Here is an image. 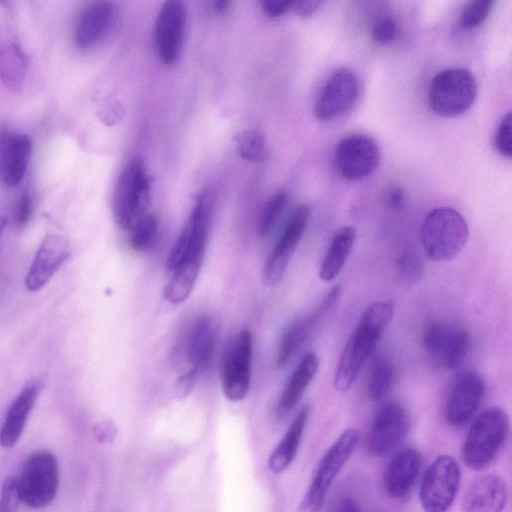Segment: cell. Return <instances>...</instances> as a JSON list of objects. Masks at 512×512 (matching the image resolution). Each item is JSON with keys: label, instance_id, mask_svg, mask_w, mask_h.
<instances>
[{"label": "cell", "instance_id": "484cf974", "mask_svg": "<svg viewBox=\"0 0 512 512\" xmlns=\"http://www.w3.org/2000/svg\"><path fill=\"white\" fill-rule=\"evenodd\" d=\"M319 367L318 355L306 353L290 375L277 403L276 414L283 418L298 404L305 390L312 382Z\"/></svg>", "mask_w": 512, "mask_h": 512}, {"label": "cell", "instance_id": "836d02e7", "mask_svg": "<svg viewBox=\"0 0 512 512\" xmlns=\"http://www.w3.org/2000/svg\"><path fill=\"white\" fill-rule=\"evenodd\" d=\"M288 202L284 192L275 193L266 202L257 223V232L260 237H267L274 229Z\"/></svg>", "mask_w": 512, "mask_h": 512}, {"label": "cell", "instance_id": "f546056e", "mask_svg": "<svg viewBox=\"0 0 512 512\" xmlns=\"http://www.w3.org/2000/svg\"><path fill=\"white\" fill-rule=\"evenodd\" d=\"M27 66L28 58L18 45L10 43L0 48V77L9 89H21Z\"/></svg>", "mask_w": 512, "mask_h": 512}, {"label": "cell", "instance_id": "6da1fadb", "mask_svg": "<svg viewBox=\"0 0 512 512\" xmlns=\"http://www.w3.org/2000/svg\"><path fill=\"white\" fill-rule=\"evenodd\" d=\"M393 316L394 304L388 299L374 301L365 309L339 358L334 375L336 390L346 392L352 387Z\"/></svg>", "mask_w": 512, "mask_h": 512}, {"label": "cell", "instance_id": "30bf717a", "mask_svg": "<svg viewBox=\"0 0 512 512\" xmlns=\"http://www.w3.org/2000/svg\"><path fill=\"white\" fill-rule=\"evenodd\" d=\"M461 470L450 455L437 456L423 476L419 499L424 512H446L457 495Z\"/></svg>", "mask_w": 512, "mask_h": 512}, {"label": "cell", "instance_id": "7c38bea8", "mask_svg": "<svg viewBox=\"0 0 512 512\" xmlns=\"http://www.w3.org/2000/svg\"><path fill=\"white\" fill-rule=\"evenodd\" d=\"M483 378L474 371L458 375L451 384L443 408L446 422L455 428L468 424L477 415L485 398Z\"/></svg>", "mask_w": 512, "mask_h": 512}, {"label": "cell", "instance_id": "ba28073f", "mask_svg": "<svg viewBox=\"0 0 512 512\" xmlns=\"http://www.w3.org/2000/svg\"><path fill=\"white\" fill-rule=\"evenodd\" d=\"M253 338L247 329L230 338L221 355L220 381L225 397L233 402L244 399L251 383Z\"/></svg>", "mask_w": 512, "mask_h": 512}, {"label": "cell", "instance_id": "ffe728a7", "mask_svg": "<svg viewBox=\"0 0 512 512\" xmlns=\"http://www.w3.org/2000/svg\"><path fill=\"white\" fill-rule=\"evenodd\" d=\"M68 240L58 234H49L40 243L25 277L30 291L42 289L70 256Z\"/></svg>", "mask_w": 512, "mask_h": 512}, {"label": "cell", "instance_id": "74e56055", "mask_svg": "<svg viewBox=\"0 0 512 512\" xmlns=\"http://www.w3.org/2000/svg\"><path fill=\"white\" fill-rule=\"evenodd\" d=\"M21 499L16 479L7 477L0 493V512H18Z\"/></svg>", "mask_w": 512, "mask_h": 512}, {"label": "cell", "instance_id": "7bdbcfd3", "mask_svg": "<svg viewBox=\"0 0 512 512\" xmlns=\"http://www.w3.org/2000/svg\"><path fill=\"white\" fill-rule=\"evenodd\" d=\"M94 433L98 441L102 443H110L114 440L117 429L112 421L105 420L94 427Z\"/></svg>", "mask_w": 512, "mask_h": 512}, {"label": "cell", "instance_id": "7dc6e473", "mask_svg": "<svg viewBox=\"0 0 512 512\" xmlns=\"http://www.w3.org/2000/svg\"><path fill=\"white\" fill-rule=\"evenodd\" d=\"M209 4L215 13L223 14V13H226L230 9V7L233 3L231 1H227V0H224V1L218 0V1H212Z\"/></svg>", "mask_w": 512, "mask_h": 512}, {"label": "cell", "instance_id": "5bb4252c", "mask_svg": "<svg viewBox=\"0 0 512 512\" xmlns=\"http://www.w3.org/2000/svg\"><path fill=\"white\" fill-rule=\"evenodd\" d=\"M359 94L358 78L353 70L340 67L332 72L323 85L314 108L321 122L335 120L350 111Z\"/></svg>", "mask_w": 512, "mask_h": 512}, {"label": "cell", "instance_id": "f1b7e54d", "mask_svg": "<svg viewBox=\"0 0 512 512\" xmlns=\"http://www.w3.org/2000/svg\"><path fill=\"white\" fill-rule=\"evenodd\" d=\"M203 261H188L173 272L163 290L164 298L172 304L183 303L192 292Z\"/></svg>", "mask_w": 512, "mask_h": 512}, {"label": "cell", "instance_id": "9c48e42d", "mask_svg": "<svg viewBox=\"0 0 512 512\" xmlns=\"http://www.w3.org/2000/svg\"><path fill=\"white\" fill-rule=\"evenodd\" d=\"M58 481L55 456L48 451L33 453L16 480L21 502L34 509L45 507L55 498Z\"/></svg>", "mask_w": 512, "mask_h": 512}, {"label": "cell", "instance_id": "d4e9b609", "mask_svg": "<svg viewBox=\"0 0 512 512\" xmlns=\"http://www.w3.org/2000/svg\"><path fill=\"white\" fill-rule=\"evenodd\" d=\"M40 390V383L31 381L23 387L12 401L0 429L1 446L12 447L18 441Z\"/></svg>", "mask_w": 512, "mask_h": 512}, {"label": "cell", "instance_id": "ee69618b", "mask_svg": "<svg viewBox=\"0 0 512 512\" xmlns=\"http://www.w3.org/2000/svg\"><path fill=\"white\" fill-rule=\"evenodd\" d=\"M321 3V1L312 0L293 1L291 10L298 15L308 16L314 13Z\"/></svg>", "mask_w": 512, "mask_h": 512}, {"label": "cell", "instance_id": "9a60e30c", "mask_svg": "<svg viewBox=\"0 0 512 512\" xmlns=\"http://www.w3.org/2000/svg\"><path fill=\"white\" fill-rule=\"evenodd\" d=\"M342 288L333 286L310 313L293 320L283 331L277 348L275 365L284 368L308 340L318 323L340 299Z\"/></svg>", "mask_w": 512, "mask_h": 512}, {"label": "cell", "instance_id": "bcb514c9", "mask_svg": "<svg viewBox=\"0 0 512 512\" xmlns=\"http://www.w3.org/2000/svg\"><path fill=\"white\" fill-rule=\"evenodd\" d=\"M388 203L391 207L397 208L401 206L404 200V193L399 188H394L388 195Z\"/></svg>", "mask_w": 512, "mask_h": 512}, {"label": "cell", "instance_id": "e575fe53", "mask_svg": "<svg viewBox=\"0 0 512 512\" xmlns=\"http://www.w3.org/2000/svg\"><path fill=\"white\" fill-rule=\"evenodd\" d=\"M395 266L397 275L405 283H417L423 276L422 259L414 250L402 251L396 258Z\"/></svg>", "mask_w": 512, "mask_h": 512}, {"label": "cell", "instance_id": "4316f807", "mask_svg": "<svg viewBox=\"0 0 512 512\" xmlns=\"http://www.w3.org/2000/svg\"><path fill=\"white\" fill-rule=\"evenodd\" d=\"M309 417V407L304 406L296 415L286 433L272 451L268 467L274 474L285 471L296 458Z\"/></svg>", "mask_w": 512, "mask_h": 512}, {"label": "cell", "instance_id": "3957f363", "mask_svg": "<svg viewBox=\"0 0 512 512\" xmlns=\"http://www.w3.org/2000/svg\"><path fill=\"white\" fill-rule=\"evenodd\" d=\"M468 238L469 227L465 218L451 207L431 210L420 229V240L426 256L437 262L457 257Z\"/></svg>", "mask_w": 512, "mask_h": 512}, {"label": "cell", "instance_id": "44dd1931", "mask_svg": "<svg viewBox=\"0 0 512 512\" xmlns=\"http://www.w3.org/2000/svg\"><path fill=\"white\" fill-rule=\"evenodd\" d=\"M217 337V328L213 320L207 316H199L189 327L178 351L184 358L189 369L199 376L210 365Z\"/></svg>", "mask_w": 512, "mask_h": 512}, {"label": "cell", "instance_id": "277c9868", "mask_svg": "<svg viewBox=\"0 0 512 512\" xmlns=\"http://www.w3.org/2000/svg\"><path fill=\"white\" fill-rule=\"evenodd\" d=\"M359 442L355 428L344 430L321 457L297 512H320L335 478L353 455Z\"/></svg>", "mask_w": 512, "mask_h": 512}, {"label": "cell", "instance_id": "8fae6325", "mask_svg": "<svg viewBox=\"0 0 512 512\" xmlns=\"http://www.w3.org/2000/svg\"><path fill=\"white\" fill-rule=\"evenodd\" d=\"M211 207L206 195H200L173 244L167 260L166 270L173 272L188 261H203L208 240Z\"/></svg>", "mask_w": 512, "mask_h": 512}, {"label": "cell", "instance_id": "1f68e13d", "mask_svg": "<svg viewBox=\"0 0 512 512\" xmlns=\"http://www.w3.org/2000/svg\"><path fill=\"white\" fill-rule=\"evenodd\" d=\"M129 246L135 252H147L155 243L158 222L154 215L146 213L128 230Z\"/></svg>", "mask_w": 512, "mask_h": 512}, {"label": "cell", "instance_id": "60d3db41", "mask_svg": "<svg viewBox=\"0 0 512 512\" xmlns=\"http://www.w3.org/2000/svg\"><path fill=\"white\" fill-rule=\"evenodd\" d=\"M293 1L291 0H262L260 4L264 13L271 18H276L284 15L292 8Z\"/></svg>", "mask_w": 512, "mask_h": 512}, {"label": "cell", "instance_id": "8992f818", "mask_svg": "<svg viewBox=\"0 0 512 512\" xmlns=\"http://www.w3.org/2000/svg\"><path fill=\"white\" fill-rule=\"evenodd\" d=\"M422 344L433 369L452 371L462 365L468 354L470 334L457 323L434 320L424 328Z\"/></svg>", "mask_w": 512, "mask_h": 512}, {"label": "cell", "instance_id": "d590c367", "mask_svg": "<svg viewBox=\"0 0 512 512\" xmlns=\"http://www.w3.org/2000/svg\"><path fill=\"white\" fill-rule=\"evenodd\" d=\"M495 1L475 0L469 1L461 9L459 15L460 25L464 29H474L480 26L490 15Z\"/></svg>", "mask_w": 512, "mask_h": 512}, {"label": "cell", "instance_id": "7a4b0ae2", "mask_svg": "<svg viewBox=\"0 0 512 512\" xmlns=\"http://www.w3.org/2000/svg\"><path fill=\"white\" fill-rule=\"evenodd\" d=\"M509 415L493 406L474 418L462 447L464 464L472 470L488 467L499 454L509 434Z\"/></svg>", "mask_w": 512, "mask_h": 512}, {"label": "cell", "instance_id": "ab89813d", "mask_svg": "<svg viewBox=\"0 0 512 512\" xmlns=\"http://www.w3.org/2000/svg\"><path fill=\"white\" fill-rule=\"evenodd\" d=\"M33 214V200L28 191H23L16 203L14 210V222L17 227H25Z\"/></svg>", "mask_w": 512, "mask_h": 512}, {"label": "cell", "instance_id": "52a82bcc", "mask_svg": "<svg viewBox=\"0 0 512 512\" xmlns=\"http://www.w3.org/2000/svg\"><path fill=\"white\" fill-rule=\"evenodd\" d=\"M150 200L149 179L139 160L130 161L120 173L113 192L112 209L115 222L129 230L147 213Z\"/></svg>", "mask_w": 512, "mask_h": 512}, {"label": "cell", "instance_id": "c3c4849f", "mask_svg": "<svg viewBox=\"0 0 512 512\" xmlns=\"http://www.w3.org/2000/svg\"><path fill=\"white\" fill-rule=\"evenodd\" d=\"M5 224H6L5 218L0 217V235H1L2 231L4 230Z\"/></svg>", "mask_w": 512, "mask_h": 512}, {"label": "cell", "instance_id": "ac0fdd59", "mask_svg": "<svg viewBox=\"0 0 512 512\" xmlns=\"http://www.w3.org/2000/svg\"><path fill=\"white\" fill-rule=\"evenodd\" d=\"M309 218L310 209L305 204L299 205L290 216L265 261L264 278L268 285H275L282 279L306 230Z\"/></svg>", "mask_w": 512, "mask_h": 512}, {"label": "cell", "instance_id": "603a6c76", "mask_svg": "<svg viewBox=\"0 0 512 512\" xmlns=\"http://www.w3.org/2000/svg\"><path fill=\"white\" fill-rule=\"evenodd\" d=\"M422 466L420 452L414 448L399 451L390 460L384 477L387 495L392 499L405 497L413 489Z\"/></svg>", "mask_w": 512, "mask_h": 512}, {"label": "cell", "instance_id": "f6af8a7d", "mask_svg": "<svg viewBox=\"0 0 512 512\" xmlns=\"http://www.w3.org/2000/svg\"><path fill=\"white\" fill-rule=\"evenodd\" d=\"M334 512H362V509L355 498L345 497L337 504Z\"/></svg>", "mask_w": 512, "mask_h": 512}, {"label": "cell", "instance_id": "83f0119b", "mask_svg": "<svg viewBox=\"0 0 512 512\" xmlns=\"http://www.w3.org/2000/svg\"><path fill=\"white\" fill-rule=\"evenodd\" d=\"M355 239L356 230L352 226L345 225L335 231L319 268V277L323 281H332L340 273Z\"/></svg>", "mask_w": 512, "mask_h": 512}, {"label": "cell", "instance_id": "2e32d148", "mask_svg": "<svg viewBox=\"0 0 512 512\" xmlns=\"http://www.w3.org/2000/svg\"><path fill=\"white\" fill-rule=\"evenodd\" d=\"M410 420L407 410L398 402L383 403L376 411L367 435V449L374 456L391 452L405 438Z\"/></svg>", "mask_w": 512, "mask_h": 512}, {"label": "cell", "instance_id": "b9f144b4", "mask_svg": "<svg viewBox=\"0 0 512 512\" xmlns=\"http://www.w3.org/2000/svg\"><path fill=\"white\" fill-rule=\"evenodd\" d=\"M199 375L191 370L185 371L178 379L176 392L179 397H186L193 390Z\"/></svg>", "mask_w": 512, "mask_h": 512}, {"label": "cell", "instance_id": "7402d4cb", "mask_svg": "<svg viewBox=\"0 0 512 512\" xmlns=\"http://www.w3.org/2000/svg\"><path fill=\"white\" fill-rule=\"evenodd\" d=\"M32 142L21 132H6L0 137V178L9 186H17L30 163Z\"/></svg>", "mask_w": 512, "mask_h": 512}, {"label": "cell", "instance_id": "4fadbf2b", "mask_svg": "<svg viewBox=\"0 0 512 512\" xmlns=\"http://www.w3.org/2000/svg\"><path fill=\"white\" fill-rule=\"evenodd\" d=\"M335 166L342 178L350 181L371 175L380 162L376 141L362 133L343 137L334 152Z\"/></svg>", "mask_w": 512, "mask_h": 512}, {"label": "cell", "instance_id": "4dcf8cb0", "mask_svg": "<svg viewBox=\"0 0 512 512\" xmlns=\"http://www.w3.org/2000/svg\"><path fill=\"white\" fill-rule=\"evenodd\" d=\"M395 381V368L392 362L383 356L375 358L369 376L368 394L372 400H381L392 389Z\"/></svg>", "mask_w": 512, "mask_h": 512}, {"label": "cell", "instance_id": "e0dca14e", "mask_svg": "<svg viewBox=\"0 0 512 512\" xmlns=\"http://www.w3.org/2000/svg\"><path fill=\"white\" fill-rule=\"evenodd\" d=\"M187 13L181 1H166L162 4L154 27V46L157 56L163 65L171 66L178 60Z\"/></svg>", "mask_w": 512, "mask_h": 512}, {"label": "cell", "instance_id": "d6986e66", "mask_svg": "<svg viewBox=\"0 0 512 512\" xmlns=\"http://www.w3.org/2000/svg\"><path fill=\"white\" fill-rule=\"evenodd\" d=\"M116 18L115 6L110 1L89 3L79 14L74 28L77 48L88 51L99 46L111 32Z\"/></svg>", "mask_w": 512, "mask_h": 512}, {"label": "cell", "instance_id": "8d00e7d4", "mask_svg": "<svg viewBox=\"0 0 512 512\" xmlns=\"http://www.w3.org/2000/svg\"><path fill=\"white\" fill-rule=\"evenodd\" d=\"M398 33V23L391 15L378 16L371 27V38L379 45L391 44L397 39Z\"/></svg>", "mask_w": 512, "mask_h": 512}, {"label": "cell", "instance_id": "cb8c5ba5", "mask_svg": "<svg viewBox=\"0 0 512 512\" xmlns=\"http://www.w3.org/2000/svg\"><path fill=\"white\" fill-rule=\"evenodd\" d=\"M508 497L504 479L485 474L469 487L463 500V512H503Z\"/></svg>", "mask_w": 512, "mask_h": 512}, {"label": "cell", "instance_id": "d6a6232c", "mask_svg": "<svg viewBox=\"0 0 512 512\" xmlns=\"http://www.w3.org/2000/svg\"><path fill=\"white\" fill-rule=\"evenodd\" d=\"M236 147L239 155L250 162H260L266 158V142L262 133L246 130L237 134Z\"/></svg>", "mask_w": 512, "mask_h": 512}, {"label": "cell", "instance_id": "f35d334b", "mask_svg": "<svg viewBox=\"0 0 512 512\" xmlns=\"http://www.w3.org/2000/svg\"><path fill=\"white\" fill-rule=\"evenodd\" d=\"M495 145L498 152L504 157L512 155L511 144V113L508 112L500 121L495 134Z\"/></svg>", "mask_w": 512, "mask_h": 512}, {"label": "cell", "instance_id": "5b68a950", "mask_svg": "<svg viewBox=\"0 0 512 512\" xmlns=\"http://www.w3.org/2000/svg\"><path fill=\"white\" fill-rule=\"evenodd\" d=\"M478 93L474 74L465 68H449L437 73L429 84L428 102L443 117H456L469 110Z\"/></svg>", "mask_w": 512, "mask_h": 512}]
</instances>
